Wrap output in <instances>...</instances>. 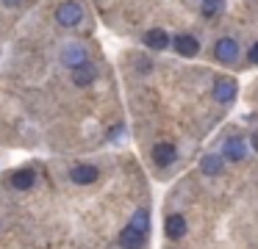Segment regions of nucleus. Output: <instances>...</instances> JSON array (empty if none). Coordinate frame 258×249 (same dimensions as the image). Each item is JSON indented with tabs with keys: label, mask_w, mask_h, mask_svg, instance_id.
I'll use <instances>...</instances> for the list:
<instances>
[{
	"label": "nucleus",
	"mask_w": 258,
	"mask_h": 249,
	"mask_svg": "<svg viewBox=\"0 0 258 249\" xmlns=\"http://www.w3.org/2000/svg\"><path fill=\"white\" fill-rule=\"evenodd\" d=\"M56 20H58V25L73 28V25H78V22L84 20V9H81L78 3H73V0H67V3H61L56 9Z\"/></svg>",
	"instance_id": "nucleus-1"
},
{
	"label": "nucleus",
	"mask_w": 258,
	"mask_h": 249,
	"mask_svg": "<svg viewBox=\"0 0 258 249\" xmlns=\"http://www.w3.org/2000/svg\"><path fill=\"white\" fill-rule=\"evenodd\" d=\"M214 55H217L222 64H236V58H239V44H236V39H230V36L219 39V42L214 44Z\"/></svg>",
	"instance_id": "nucleus-2"
},
{
	"label": "nucleus",
	"mask_w": 258,
	"mask_h": 249,
	"mask_svg": "<svg viewBox=\"0 0 258 249\" xmlns=\"http://www.w3.org/2000/svg\"><path fill=\"white\" fill-rule=\"evenodd\" d=\"M61 61L70 66V69H78V66H84L86 64V50H84V44H67V47L61 50Z\"/></svg>",
	"instance_id": "nucleus-3"
},
{
	"label": "nucleus",
	"mask_w": 258,
	"mask_h": 249,
	"mask_svg": "<svg viewBox=\"0 0 258 249\" xmlns=\"http://www.w3.org/2000/svg\"><path fill=\"white\" fill-rule=\"evenodd\" d=\"M145 241H147V232L136 230V227H131V224L119 232V246H122V249H142V246H145Z\"/></svg>",
	"instance_id": "nucleus-4"
},
{
	"label": "nucleus",
	"mask_w": 258,
	"mask_h": 249,
	"mask_svg": "<svg viewBox=\"0 0 258 249\" xmlns=\"http://www.w3.org/2000/svg\"><path fill=\"white\" fill-rule=\"evenodd\" d=\"M175 53L183 55V58H191V55L200 53V42H197L195 36H189V33H180V36H175Z\"/></svg>",
	"instance_id": "nucleus-5"
},
{
	"label": "nucleus",
	"mask_w": 258,
	"mask_h": 249,
	"mask_svg": "<svg viewBox=\"0 0 258 249\" xmlns=\"http://www.w3.org/2000/svg\"><path fill=\"white\" fill-rule=\"evenodd\" d=\"M70 177H73V183H78V186H89V183L97 180V166L92 163H78L70 169Z\"/></svg>",
	"instance_id": "nucleus-6"
},
{
	"label": "nucleus",
	"mask_w": 258,
	"mask_h": 249,
	"mask_svg": "<svg viewBox=\"0 0 258 249\" xmlns=\"http://www.w3.org/2000/svg\"><path fill=\"white\" fill-rule=\"evenodd\" d=\"M175 158H178V149H175V144L161 141V144H156V147H153V160H156L158 166L175 163Z\"/></svg>",
	"instance_id": "nucleus-7"
},
{
	"label": "nucleus",
	"mask_w": 258,
	"mask_h": 249,
	"mask_svg": "<svg viewBox=\"0 0 258 249\" xmlns=\"http://www.w3.org/2000/svg\"><path fill=\"white\" fill-rule=\"evenodd\" d=\"M233 97H236V80L219 77V80L214 83V100H217V103H230Z\"/></svg>",
	"instance_id": "nucleus-8"
},
{
	"label": "nucleus",
	"mask_w": 258,
	"mask_h": 249,
	"mask_svg": "<svg viewBox=\"0 0 258 249\" xmlns=\"http://www.w3.org/2000/svg\"><path fill=\"white\" fill-rule=\"evenodd\" d=\"M164 232H167V238H172V241L183 238V235H186V219H183L180 213L167 216V221H164Z\"/></svg>",
	"instance_id": "nucleus-9"
},
{
	"label": "nucleus",
	"mask_w": 258,
	"mask_h": 249,
	"mask_svg": "<svg viewBox=\"0 0 258 249\" xmlns=\"http://www.w3.org/2000/svg\"><path fill=\"white\" fill-rule=\"evenodd\" d=\"M244 155H247V147H244V141H241L239 136H233V138H228V141H225L222 158H228V160H244Z\"/></svg>",
	"instance_id": "nucleus-10"
},
{
	"label": "nucleus",
	"mask_w": 258,
	"mask_h": 249,
	"mask_svg": "<svg viewBox=\"0 0 258 249\" xmlns=\"http://www.w3.org/2000/svg\"><path fill=\"white\" fill-rule=\"evenodd\" d=\"M34 183H36L34 169H17L12 175V186L17 188V191H28V188H34Z\"/></svg>",
	"instance_id": "nucleus-11"
},
{
	"label": "nucleus",
	"mask_w": 258,
	"mask_h": 249,
	"mask_svg": "<svg viewBox=\"0 0 258 249\" xmlns=\"http://www.w3.org/2000/svg\"><path fill=\"white\" fill-rule=\"evenodd\" d=\"M145 44H147L150 50H167V44H169L167 31H161V28H153V31H147V33H145Z\"/></svg>",
	"instance_id": "nucleus-12"
},
{
	"label": "nucleus",
	"mask_w": 258,
	"mask_h": 249,
	"mask_svg": "<svg viewBox=\"0 0 258 249\" xmlns=\"http://www.w3.org/2000/svg\"><path fill=\"white\" fill-rule=\"evenodd\" d=\"M200 172L203 175H219V172H222V158H219V155H203Z\"/></svg>",
	"instance_id": "nucleus-13"
},
{
	"label": "nucleus",
	"mask_w": 258,
	"mask_h": 249,
	"mask_svg": "<svg viewBox=\"0 0 258 249\" xmlns=\"http://www.w3.org/2000/svg\"><path fill=\"white\" fill-rule=\"evenodd\" d=\"M128 224H131V227H136V230H142V232H147V230H150V213H147L145 208H139L134 216H131Z\"/></svg>",
	"instance_id": "nucleus-14"
},
{
	"label": "nucleus",
	"mask_w": 258,
	"mask_h": 249,
	"mask_svg": "<svg viewBox=\"0 0 258 249\" xmlns=\"http://www.w3.org/2000/svg\"><path fill=\"white\" fill-rule=\"evenodd\" d=\"M73 80L78 83V86H86V83H92V80H95V66H92V64L78 66V69H75V75H73Z\"/></svg>",
	"instance_id": "nucleus-15"
},
{
	"label": "nucleus",
	"mask_w": 258,
	"mask_h": 249,
	"mask_svg": "<svg viewBox=\"0 0 258 249\" xmlns=\"http://www.w3.org/2000/svg\"><path fill=\"white\" fill-rule=\"evenodd\" d=\"M225 9V0H203V14L206 17H217Z\"/></svg>",
	"instance_id": "nucleus-16"
},
{
	"label": "nucleus",
	"mask_w": 258,
	"mask_h": 249,
	"mask_svg": "<svg viewBox=\"0 0 258 249\" xmlns=\"http://www.w3.org/2000/svg\"><path fill=\"white\" fill-rule=\"evenodd\" d=\"M247 58H250V64H258V42L250 47V53H247Z\"/></svg>",
	"instance_id": "nucleus-17"
},
{
	"label": "nucleus",
	"mask_w": 258,
	"mask_h": 249,
	"mask_svg": "<svg viewBox=\"0 0 258 249\" xmlns=\"http://www.w3.org/2000/svg\"><path fill=\"white\" fill-rule=\"evenodd\" d=\"M252 147H255V152H258V130L252 133Z\"/></svg>",
	"instance_id": "nucleus-18"
}]
</instances>
